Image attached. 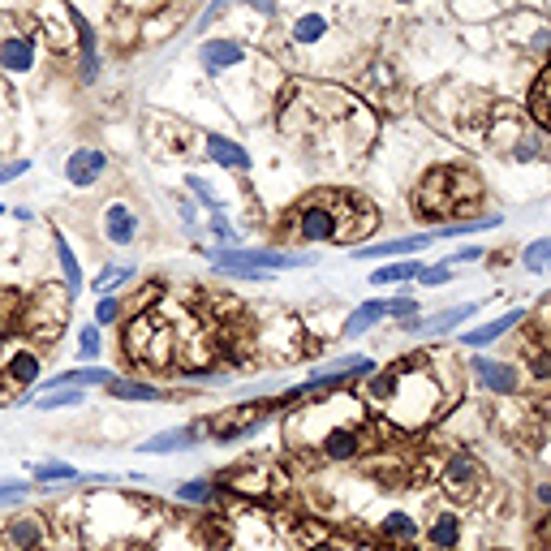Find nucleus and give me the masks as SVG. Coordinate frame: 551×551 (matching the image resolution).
<instances>
[{"mask_svg": "<svg viewBox=\"0 0 551 551\" xmlns=\"http://www.w3.org/2000/svg\"><path fill=\"white\" fill-rule=\"evenodd\" d=\"M366 396H371L379 414L388 422H396L401 431H422V426H431L436 414L444 409L448 401V392L439 384L436 375L418 366V362H401V366H392V371L375 375L371 384H366Z\"/></svg>", "mask_w": 551, "mask_h": 551, "instance_id": "1", "label": "nucleus"}, {"mask_svg": "<svg viewBox=\"0 0 551 551\" xmlns=\"http://www.w3.org/2000/svg\"><path fill=\"white\" fill-rule=\"evenodd\" d=\"M375 225V211L362 203V198L345 195V190H315L306 195L297 207L289 211V228L293 242H357L366 237Z\"/></svg>", "mask_w": 551, "mask_h": 551, "instance_id": "2", "label": "nucleus"}, {"mask_svg": "<svg viewBox=\"0 0 551 551\" xmlns=\"http://www.w3.org/2000/svg\"><path fill=\"white\" fill-rule=\"evenodd\" d=\"M125 354L151 371H164L177 362V327L168 324V310L164 315L151 310V315H138L125 324Z\"/></svg>", "mask_w": 551, "mask_h": 551, "instance_id": "3", "label": "nucleus"}, {"mask_svg": "<svg viewBox=\"0 0 551 551\" xmlns=\"http://www.w3.org/2000/svg\"><path fill=\"white\" fill-rule=\"evenodd\" d=\"M474 203H478V181L466 168H436L418 185V211H426V215H453Z\"/></svg>", "mask_w": 551, "mask_h": 551, "instance_id": "4", "label": "nucleus"}, {"mask_svg": "<svg viewBox=\"0 0 551 551\" xmlns=\"http://www.w3.org/2000/svg\"><path fill=\"white\" fill-rule=\"evenodd\" d=\"M215 272L242 276V280H272V272H289V267H310L315 255H285V250H215L211 255Z\"/></svg>", "mask_w": 551, "mask_h": 551, "instance_id": "5", "label": "nucleus"}, {"mask_svg": "<svg viewBox=\"0 0 551 551\" xmlns=\"http://www.w3.org/2000/svg\"><path fill=\"white\" fill-rule=\"evenodd\" d=\"M69 306H74V297L65 285H44L31 302H22V327L39 341H56L69 319Z\"/></svg>", "mask_w": 551, "mask_h": 551, "instance_id": "6", "label": "nucleus"}, {"mask_svg": "<svg viewBox=\"0 0 551 551\" xmlns=\"http://www.w3.org/2000/svg\"><path fill=\"white\" fill-rule=\"evenodd\" d=\"M276 418V401H250V406H237V409H225L203 426V436L220 439V444H233V439H245L263 431L267 422Z\"/></svg>", "mask_w": 551, "mask_h": 551, "instance_id": "7", "label": "nucleus"}, {"mask_svg": "<svg viewBox=\"0 0 551 551\" xmlns=\"http://www.w3.org/2000/svg\"><path fill=\"white\" fill-rule=\"evenodd\" d=\"M35 14H39V31L48 35L56 48L78 44L82 17H78V9H69V0H35Z\"/></svg>", "mask_w": 551, "mask_h": 551, "instance_id": "8", "label": "nucleus"}, {"mask_svg": "<svg viewBox=\"0 0 551 551\" xmlns=\"http://www.w3.org/2000/svg\"><path fill=\"white\" fill-rule=\"evenodd\" d=\"M439 483H444L448 496L470 500V496H478V486L486 483V474H483V466H478L470 453H453V456H448V466H444V474H439Z\"/></svg>", "mask_w": 551, "mask_h": 551, "instance_id": "9", "label": "nucleus"}, {"mask_svg": "<svg viewBox=\"0 0 551 551\" xmlns=\"http://www.w3.org/2000/svg\"><path fill=\"white\" fill-rule=\"evenodd\" d=\"M474 379H478L486 392H496V396H513V392L521 388L517 366H508V362H496V357H486V354L474 357Z\"/></svg>", "mask_w": 551, "mask_h": 551, "instance_id": "10", "label": "nucleus"}, {"mask_svg": "<svg viewBox=\"0 0 551 551\" xmlns=\"http://www.w3.org/2000/svg\"><path fill=\"white\" fill-rule=\"evenodd\" d=\"M366 444H362V431H357L354 422H336V426H327L324 436H319V453L327 461H354Z\"/></svg>", "mask_w": 551, "mask_h": 551, "instance_id": "11", "label": "nucleus"}, {"mask_svg": "<svg viewBox=\"0 0 551 551\" xmlns=\"http://www.w3.org/2000/svg\"><path fill=\"white\" fill-rule=\"evenodd\" d=\"M104 173H108V155L95 151V146H82V151H74V155L65 160V181L69 185H78V190L95 185Z\"/></svg>", "mask_w": 551, "mask_h": 551, "instance_id": "12", "label": "nucleus"}, {"mask_svg": "<svg viewBox=\"0 0 551 551\" xmlns=\"http://www.w3.org/2000/svg\"><path fill=\"white\" fill-rule=\"evenodd\" d=\"M0 547L5 551H39L44 547V521L31 517V513L14 517L5 530H0Z\"/></svg>", "mask_w": 551, "mask_h": 551, "instance_id": "13", "label": "nucleus"}, {"mask_svg": "<svg viewBox=\"0 0 551 551\" xmlns=\"http://www.w3.org/2000/svg\"><path fill=\"white\" fill-rule=\"evenodd\" d=\"M436 242L431 233H414V237H396V242H379V245H362L357 259L362 263H379V259H414L418 250Z\"/></svg>", "mask_w": 551, "mask_h": 551, "instance_id": "14", "label": "nucleus"}, {"mask_svg": "<svg viewBox=\"0 0 551 551\" xmlns=\"http://www.w3.org/2000/svg\"><path fill=\"white\" fill-rule=\"evenodd\" d=\"M198 61H203V69H207L211 78H215V74H225V69L242 65V61H245V48L237 44V39H207V44L198 48Z\"/></svg>", "mask_w": 551, "mask_h": 551, "instance_id": "15", "label": "nucleus"}, {"mask_svg": "<svg viewBox=\"0 0 551 551\" xmlns=\"http://www.w3.org/2000/svg\"><path fill=\"white\" fill-rule=\"evenodd\" d=\"M203 444V426H168V431H160V436H151L138 448V453H151V456H160V453H185V448H198Z\"/></svg>", "mask_w": 551, "mask_h": 551, "instance_id": "16", "label": "nucleus"}, {"mask_svg": "<svg viewBox=\"0 0 551 551\" xmlns=\"http://www.w3.org/2000/svg\"><path fill=\"white\" fill-rule=\"evenodd\" d=\"M0 69H5V74H31L35 69V39L31 35H5V39H0Z\"/></svg>", "mask_w": 551, "mask_h": 551, "instance_id": "17", "label": "nucleus"}, {"mask_svg": "<svg viewBox=\"0 0 551 551\" xmlns=\"http://www.w3.org/2000/svg\"><path fill=\"white\" fill-rule=\"evenodd\" d=\"M104 237L113 245H134V237H138V215L130 211V203H108V211H104Z\"/></svg>", "mask_w": 551, "mask_h": 551, "instance_id": "18", "label": "nucleus"}, {"mask_svg": "<svg viewBox=\"0 0 551 551\" xmlns=\"http://www.w3.org/2000/svg\"><path fill=\"white\" fill-rule=\"evenodd\" d=\"M203 146H207V160H215L220 168H237V173H245V168H250V151H245L242 143L225 138V134H207V138H203Z\"/></svg>", "mask_w": 551, "mask_h": 551, "instance_id": "19", "label": "nucleus"}, {"mask_svg": "<svg viewBox=\"0 0 551 551\" xmlns=\"http://www.w3.org/2000/svg\"><path fill=\"white\" fill-rule=\"evenodd\" d=\"M0 371L14 379V388H35V379H39V354L35 349H9V357L0 362Z\"/></svg>", "mask_w": 551, "mask_h": 551, "instance_id": "20", "label": "nucleus"}, {"mask_svg": "<svg viewBox=\"0 0 551 551\" xmlns=\"http://www.w3.org/2000/svg\"><path fill=\"white\" fill-rule=\"evenodd\" d=\"M228 478H233V486L245 491V496H267L272 486H280V474L267 470V466H263V470H259V466H237Z\"/></svg>", "mask_w": 551, "mask_h": 551, "instance_id": "21", "label": "nucleus"}, {"mask_svg": "<svg viewBox=\"0 0 551 551\" xmlns=\"http://www.w3.org/2000/svg\"><path fill=\"white\" fill-rule=\"evenodd\" d=\"M478 302H466V306H453V310H444V315H436V319H426V324H422V319H409V332H431V336H436V332H453L456 324H466V319H474V315H478Z\"/></svg>", "mask_w": 551, "mask_h": 551, "instance_id": "22", "label": "nucleus"}, {"mask_svg": "<svg viewBox=\"0 0 551 551\" xmlns=\"http://www.w3.org/2000/svg\"><path fill=\"white\" fill-rule=\"evenodd\" d=\"M521 324V310H508V315H500V319H491V324H483V327H474V332H466L461 336V345H470V349H483V345H491V341H500V336H508L513 327Z\"/></svg>", "mask_w": 551, "mask_h": 551, "instance_id": "23", "label": "nucleus"}, {"mask_svg": "<svg viewBox=\"0 0 551 551\" xmlns=\"http://www.w3.org/2000/svg\"><path fill=\"white\" fill-rule=\"evenodd\" d=\"M384 319H388V302H384V297H375V302H362V306H357L354 315L345 319V336L354 341V336L371 332V327H375V324H384Z\"/></svg>", "mask_w": 551, "mask_h": 551, "instance_id": "24", "label": "nucleus"}, {"mask_svg": "<svg viewBox=\"0 0 551 551\" xmlns=\"http://www.w3.org/2000/svg\"><path fill=\"white\" fill-rule=\"evenodd\" d=\"M418 535H422V526L414 513H388V517L379 521V538H384V543H401V547H406V543H414Z\"/></svg>", "mask_w": 551, "mask_h": 551, "instance_id": "25", "label": "nucleus"}, {"mask_svg": "<svg viewBox=\"0 0 551 551\" xmlns=\"http://www.w3.org/2000/svg\"><path fill=\"white\" fill-rule=\"evenodd\" d=\"M52 242H56V263H61V280H65L69 297H78V293H82V267H78V255L69 250L65 233H52Z\"/></svg>", "mask_w": 551, "mask_h": 551, "instance_id": "26", "label": "nucleus"}, {"mask_svg": "<svg viewBox=\"0 0 551 551\" xmlns=\"http://www.w3.org/2000/svg\"><path fill=\"white\" fill-rule=\"evenodd\" d=\"M422 267H426V263H418V259L379 263V267H375V276H371V285H375V289H379V285H401V280H418V276H422Z\"/></svg>", "mask_w": 551, "mask_h": 551, "instance_id": "27", "label": "nucleus"}, {"mask_svg": "<svg viewBox=\"0 0 551 551\" xmlns=\"http://www.w3.org/2000/svg\"><path fill=\"white\" fill-rule=\"evenodd\" d=\"M426 543H431L436 551H453L456 543H461V517L444 508V513L436 517V526H431V535H426Z\"/></svg>", "mask_w": 551, "mask_h": 551, "instance_id": "28", "label": "nucleus"}, {"mask_svg": "<svg viewBox=\"0 0 551 551\" xmlns=\"http://www.w3.org/2000/svg\"><path fill=\"white\" fill-rule=\"evenodd\" d=\"M108 396H116V401H164L160 388H151L143 379H121V375L108 384Z\"/></svg>", "mask_w": 551, "mask_h": 551, "instance_id": "29", "label": "nucleus"}, {"mask_svg": "<svg viewBox=\"0 0 551 551\" xmlns=\"http://www.w3.org/2000/svg\"><path fill=\"white\" fill-rule=\"evenodd\" d=\"M173 496H177L181 504H215V496H220V486L207 483V478H190V483H177L173 486Z\"/></svg>", "mask_w": 551, "mask_h": 551, "instance_id": "30", "label": "nucleus"}, {"mask_svg": "<svg viewBox=\"0 0 551 551\" xmlns=\"http://www.w3.org/2000/svg\"><path fill=\"white\" fill-rule=\"evenodd\" d=\"M134 276H138V267H130V263H104V267H99V276H95L99 297H104V293H113L116 285H125V280H134Z\"/></svg>", "mask_w": 551, "mask_h": 551, "instance_id": "31", "label": "nucleus"}, {"mask_svg": "<svg viewBox=\"0 0 551 551\" xmlns=\"http://www.w3.org/2000/svg\"><path fill=\"white\" fill-rule=\"evenodd\" d=\"M44 483H82V470H74L65 461H44V466H35V486Z\"/></svg>", "mask_w": 551, "mask_h": 551, "instance_id": "32", "label": "nucleus"}, {"mask_svg": "<svg viewBox=\"0 0 551 551\" xmlns=\"http://www.w3.org/2000/svg\"><path fill=\"white\" fill-rule=\"evenodd\" d=\"M530 108H535L538 125H547V130H551V65L543 69V78L535 82V95H530Z\"/></svg>", "mask_w": 551, "mask_h": 551, "instance_id": "33", "label": "nucleus"}, {"mask_svg": "<svg viewBox=\"0 0 551 551\" xmlns=\"http://www.w3.org/2000/svg\"><path fill=\"white\" fill-rule=\"evenodd\" d=\"M324 35H327V17L324 14H306L297 26H293V39H297V44H319Z\"/></svg>", "mask_w": 551, "mask_h": 551, "instance_id": "34", "label": "nucleus"}, {"mask_svg": "<svg viewBox=\"0 0 551 551\" xmlns=\"http://www.w3.org/2000/svg\"><path fill=\"white\" fill-rule=\"evenodd\" d=\"M39 409H78L82 406V388H56V392H44L39 401H35Z\"/></svg>", "mask_w": 551, "mask_h": 551, "instance_id": "35", "label": "nucleus"}, {"mask_svg": "<svg viewBox=\"0 0 551 551\" xmlns=\"http://www.w3.org/2000/svg\"><path fill=\"white\" fill-rule=\"evenodd\" d=\"M521 263H526L530 272H543V267H551V237H538V242L526 245V255H521Z\"/></svg>", "mask_w": 551, "mask_h": 551, "instance_id": "36", "label": "nucleus"}, {"mask_svg": "<svg viewBox=\"0 0 551 551\" xmlns=\"http://www.w3.org/2000/svg\"><path fill=\"white\" fill-rule=\"evenodd\" d=\"M185 185H190V195H195L198 203H203V207L211 211V215H220V211H225V203H220V198L211 195V190H207V181H203V177H185Z\"/></svg>", "mask_w": 551, "mask_h": 551, "instance_id": "37", "label": "nucleus"}, {"mask_svg": "<svg viewBox=\"0 0 551 551\" xmlns=\"http://www.w3.org/2000/svg\"><path fill=\"white\" fill-rule=\"evenodd\" d=\"M99 349H104V345H99V324L82 327V332H78V354H82V362H95Z\"/></svg>", "mask_w": 551, "mask_h": 551, "instance_id": "38", "label": "nucleus"}, {"mask_svg": "<svg viewBox=\"0 0 551 551\" xmlns=\"http://www.w3.org/2000/svg\"><path fill=\"white\" fill-rule=\"evenodd\" d=\"M116 319H121V302H116L113 293H104V297H99V306H95V324L108 327V324H116Z\"/></svg>", "mask_w": 551, "mask_h": 551, "instance_id": "39", "label": "nucleus"}, {"mask_svg": "<svg viewBox=\"0 0 551 551\" xmlns=\"http://www.w3.org/2000/svg\"><path fill=\"white\" fill-rule=\"evenodd\" d=\"M418 280L426 285V289H439V285H448V280H453V267H448V263H436V267H422Z\"/></svg>", "mask_w": 551, "mask_h": 551, "instance_id": "40", "label": "nucleus"}, {"mask_svg": "<svg viewBox=\"0 0 551 551\" xmlns=\"http://www.w3.org/2000/svg\"><path fill=\"white\" fill-rule=\"evenodd\" d=\"M35 491V483H22V478H14V483H0V504H17L26 500Z\"/></svg>", "mask_w": 551, "mask_h": 551, "instance_id": "41", "label": "nucleus"}, {"mask_svg": "<svg viewBox=\"0 0 551 551\" xmlns=\"http://www.w3.org/2000/svg\"><path fill=\"white\" fill-rule=\"evenodd\" d=\"M388 315L392 319H401V324H409V319H418V302H414V297H392Z\"/></svg>", "mask_w": 551, "mask_h": 551, "instance_id": "42", "label": "nucleus"}, {"mask_svg": "<svg viewBox=\"0 0 551 551\" xmlns=\"http://www.w3.org/2000/svg\"><path fill=\"white\" fill-rule=\"evenodd\" d=\"M530 375L543 379V384H551V345L547 349H535V357H530Z\"/></svg>", "mask_w": 551, "mask_h": 551, "instance_id": "43", "label": "nucleus"}, {"mask_svg": "<svg viewBox=\"0 0 551 551\" xmlns=\"http://www.w3.org/2000/svg\"><path fill=\"white\" fill-rule=\"evenodd\" d=\"M14 306H22V297H17V293H0V332L14 324V315H17Z\"/></svg>", "mask_w": 551, "mask_h": 551, "instance_id": "44", "label": "nucleus"}, {"mask_svg": "<svg viewBox=\"0 0 551 551\" xmlns=\"http://www.w3.org/2000/svg\"><path fill=\"white\" fill-rule=\"evenodd\" d=\"M22 173H31V160H14V164H0V185H9L17 181Z\"/></svg>", "mask_w": 551, "mask_h": 551, "instance_id": "45", "label": "nucleus"}, {"mask_svg": "<svg viewBox=\"0 0 551 551\" xmlns=\"http://www.w3.org/2000/svg\"><path fill=\"white\" fill-rule=\"evenodd\" d=\"M211 237H215V242H225V245H237V233H233V228L225 225V220H220V215H211Z\"/></svg>", "mask_w": 551, "mask_h": 551, "instance_id": "46", "label": "nucleus"}, {"mask_svg": "<svg viewBox=\"0 0 551 551\" xmlns=\"http://www.w3.org/2000/svg\"><path fill=\"white\" fill-rule=\"evenodd\" d=\"M474 259H483V245H470V250H456L453 259H444L448 267H456V263H474Z\"/></svg>", "mask_w": 551, "mask_h": 551, "instance_id": "47", "label": "nucleus"}, {"mask_svg": "<svg viewBox=\"0 0 551 551\" xmlns=\"http://www.w3.org/2000/svg\"><path fill=\"white\" fill-rule=\"evenodd\" d=\"M228 5H233V0H211V5H207V14H203V22H198V26H203V31H207V22H215V17L225 14Z\"/></svg>", "mask_w": 551, "mask_h": 551, "instance_id": "48", "label": "nucleus"}, {"mask_svg": "<svg viewBox=\"0 0 551 551\" xmlns=\"http://www.w3.org/2000/svg\"><path fill=\"white\" fill-rule=\"evenodd\" d=\"M17 396V388H14V379H9V375L0 371V406H9V401H14Z\"/></svg>", "mask_w": 551, "mask_h": 551, "instance_id": "49", "label": "nucleus"}, {"mask_svg": "<svg viewBox=\"0 0 551 551\" xmlns=\"http://www.w3.org/2000/svg\"><path fill=\"white\" fill-rule=\"evenodd\" d=\"M513 155H517V160H535L538 143H535V138H526V143H517V151H513Z\"/></svg>", "mask_w": 551, "mask_h": 551, "instance_id": "50", "label": "nucleus"}, {"mask_svg": "<svg viewBox=\"0 0 551 551\" xmlns=\"http://www.w3.org/2000/svg\"><path fill=\"white\" fill-rule=\"evenodd\" d=\"M250 9H259L263 17H276V0H245Z\"/></svg>", "mask_w": 551, "mask_h": 551, "instance_id": "51", "label": "nucleus"}, {"mask_svg": "<svg viewBox=\"0 0 551 551\" xmlns=\"http://www.w3.org/2000/svg\"><path fill=\"white\" fill-rule=\"evenodd\" d=\"M306 551H371V547H336V543H315V547Z\"/></svg>", "mask_w": 551, "mask_h": 551, "instance_id": "52", "label": "nucleus"}, {"mask_svg": "<svg viewBox=\"0 0 551 551\" xmlns=\"http://www.w3.org/2000/svg\"><path fill=\"white\" fill-rule=\"evenodd\" d=\"M538 500H543V504H551V483H543V486H538Z\"/></svg>", "mask_w": 551, "mask_h": 551, "instance_id": "53", "label": "nucleus"}, {"mask_svg": "<svg viewBox=\"0 0 551 551\" xmlns=\"http://www.w3.org/2000/svg\"><path fill=\"white\" fill-rule=\"evenodd\" d=\"M543 324H547V332H551V302H547V315H543Z\"/></svg>", "mask_w": 551, "mask_h": 551, "instance_id": "54", "label": "nucleus"}]
</instances>
